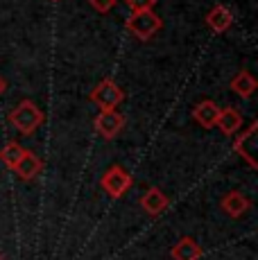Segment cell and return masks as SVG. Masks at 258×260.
<instances>
[{"label":"cell","mask_w":258,"mask_h":260,"mask_svg":"<svg viewBox=\"0 0 258 260\" xmlns=\"http://www.w3.org/2000/svg\"><path fill=\"white\" fill-rule=\"evenodd\" d=\"M125 5L134 12H147V9H154L156 0H125Z\"/></svg>","instance_id":"16"},{"label":"cell","mask_w":258,"mask_h":260,"mask_svg":"<svg viewBox=\"0 0 258 260\" xmlns=\"http://www.w3.org/2000/svg\"><path fill=\"white\" fill-rule=\"evenodd\" d=\"M256 86H258V82H256V77L249 71H240L236 77L231 79V84H229L231 91L236 93L238 98H245V100L251 98V95L256 93Z\"/></svg>","instance_id":"14"},{"label":"cell","mask_w":258,"mask_h":260,"mask_svg":"<svg viewBox=\"0 0 258 260\" xmlns=\"http://www.w3.org/2000/svg\"><path fill=\"white\" fill-rule=\"evenodd\" d=\"M242 113L233 107H227V109H220V116H217V124L215 127L220 129L224 136H233L236 132L242 129Z\"/></svg>","instance_id":"13"},{"label":"cell","mask_w":258,"mask_h":260,"mask_svg":"<svg viewBox=\"0 0 258 260\" xmlns=\"http://www.w3.org/2000/svg\"><path fill=\"white\" fill-rule=\"evenodd\" d=\"M0 260H5V258H3V256H0Z\"/></svg>","instance_id":"20"},{"label":"cell","mask_w":258,"mask_h":260,"mask_svg":"<svg viewBox=\"0 0 258 260\" xmlns=\"http://www.w3.org/2000/svg\"><path fill=\"white\" fill-rule=\"evenodd\" d=\"M127 29L141 41H150L152 37H156V32L161 29V16L154 12V9H147V12H134L132 16L127 18Z\"/></svg>","instance_id":"2"},{"label":"cell","mask_w":258,"mask_h":260,"mask_svg":"<svg viewBox=\"0 0 258 260\" xmlns=\"http://www.w3.org/2000/svg\"><path fill=\"white\" fill-rule=\"evenodd\" d=\"M220 208L229 215V217L238 219V217H242L247 211H251V199L245 197L240 190H229V192L220 199Z\"/></svg>","instance_id":"7"},{"label":"cell","mask_w":258,"mask_h":260,"mask_svg":"<svg viewBox=\"0 0 258 260\" xmlns=\"http://www.w3.org/2000/svg\"><path fill=\"white\" fill-rule=\"evenodd\" d=\"M132 183H134L132 174H129L122 166H111V168L107 170V172L102 174V179H100L102 190H104V192H107L111 199L125 197L127 190L132 188Z\"/></svg>","instance_id":"4"},{"label":"cell","mask_w":258,"mask_h":260,"mask_svg":"<svg viewBox=\"0 0 258 260\" xmlns=\"http://www.w3.org/2000/svg\"><path fill=\"white\" fill-rule=\"evenodd\" d=\"M116 3L118 0H88V5H91L98 14H109L113 7H116Z\"/></svg>","instance_id":"17"},{"label":"cell","mask_w":258,"mask_h":260,"mask_svg":"<svg viewBox=\"0 0 258 260\" xmlns=\"http://www.w3.org/2000/svg\"><path fill=\"white\" fill-rule=\"evenodd\" d=\"M217 116H220V107L213 100H202L192 107V118L197 120V124L204 129H213L217 124Z\"/></svg>","instance_id":"11"},{"label":"cell","mask_w":258,"mask_h":260,"mask_svg":"<svg viewBox=\"0 0 258 260\" xmlns=\"http://www.w3.org/2000/svg\"><path fill=\"white\" fill-rule=\"evenodd\" d=\"M93 127L104 141H113L125 127V116L118 111H100L93 120Z\"/></svg>","instance_id":"5"},{"label":"cell","mask_w":258,"mask_h":260,"mask_svg":"<svg viewBox=\"0 0 258 260\" xmlns=\"http://www.w3.org/2000/svg\"><path fill=\"white\" fill-rule=\"evenodd\" d=\"M14 172H16L23 181H32V179H37L39 174L43 172V158L37 156L34 152H29V149H25V154H23V158L16 163Z\"/></svg>","instance_id":"10"},{"label":"cell","mask_w":258,"mask_h":260,"mask_svg":"<svg viewBox=\"0 0 258 260\" xmlns=\"http://www.w3.org/2000/svg\"><path fill=\"white\" fill-rule=\"evenodd\" d=\"M202 247L195 238L190 236H183L175 247L170 249V258L172 260H200L202 258Z\"/></svg>","instance_id":"12"},{"label":"cell","mask_w":258,"mask_h":260,"mask_svg":"<svg viewBox=\"0 0 258 260\" xmlns=\"http://www.w3.org/2000/svg\"><path fill=\"white\" fill-rule=\"evenodd\" d=\"M206 25L211 27V32L215 34H224L227 29L233 25V12L224 5H215V7L208 9V14L204 16Z\"/></svg>","instance_id":"9"},{"label":"cell","mask_w":258,"mask_h":260,"mask_svg":"<svg viewBox=\"0 0 258 260\" xmlns=\"http://www.w3.org/2000/svg\"><path fill=\"white\" fill-rule=\"evenodd\" d=\"M170 206V199H168V194L163 192L161 188H150L143 192L141 197V208L145 211L150 217H158L166 208Z\"/></svg>","instance_id":"8"},{"label":"cell","mask_w":258,"mask_h":260,"mask_svg":"<svg viewBox=\"0 0 258 260\" xmlns=\"http://www.w3.org/2000/svg\"><path fill=\"white\" fill-rule=\"evenodd\" d=\"M5 91H7V82H5V79L0 77V95H3Z\"/></svg>","instance_id":"18"},{"label":"cell","mask_w":258,"mask_h":260,"mask_svg":"<svg viewBox=\"0 0 258 260\" xmlns=\"http://www.w3.org/2000/svg\"><path fill=\"white\" fill-rule=\"evenodd\" d=\"M122 100H125V91L111 77H104L91 91V102L100 107V111H116Z\"/></svg>","instance_id":"3"},{"label":"cell","mask_w":258,"mask_h":260,"mask_svg":"<svg viewBox=\"0 0 258 260\" xmlns=\"http://www.w3.org/2000/svg\"><path fill=\"white\" fill-rule=\"evenodd\" d=\"M7 118H9V122H12V127L16 129L18 134H23V136H32V134L46 122L43 111L32 100H23L18 107H14L12 111H9Z\"/></svg>","instance_id":"1"},{"label":"cell","mask_w":258,"mask_h":260,"mask_svg":"<svg viewBox=\"0 0 258 260\" xmlns=\"http://www.w3.org/2000/svg\"><path fill=\"white\" fill-rule=\"evenodd\" d=\"M52 3H59V0H52Z\"/></svg>","instance_id":"19"},{"label":"cell","mask_w":258,"mask_h":260,"mask_svg":"<svg viewBox=\"0 0 258 260\" xmlns=\"http://www.w3.org/2000/svg\"><path fill=\"white\" fill-rule=\"evenodd\" d=\"M256 132H258V122H251L249 127H247V132L240 134V136L236 138V143H233V149H236V152L240 154L251 168H258V161H256Z\"/></svg>","instance_id":"6"},{"label":"cell","mask_w":258,"mask_h":260,"mask_svg":"<svg viewBox=\"0 0 258 260\" xmlns=\"http://www.w3.org/2000/svg\"><path fill=\"white\" fill-rule=\"evenodd\" d=\"M23 154H25V149H23L21 145H18L16 141H9L3 149H0V161H3L9 170H14L16 168V163L23 158Z\"/></svg>","instance_id":"15"}]
</instances>
